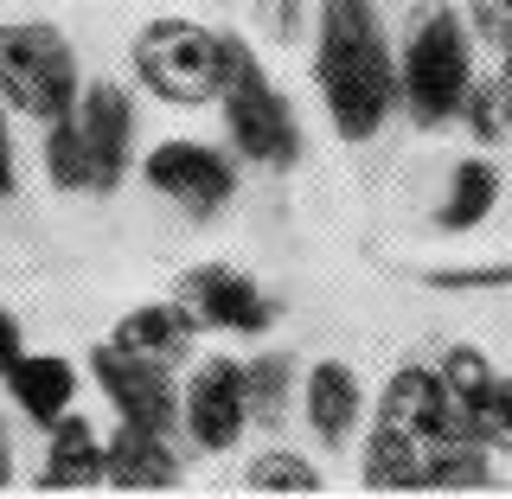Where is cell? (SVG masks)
<instances>
[{"label": "cell", "mask_w": 512, "mask_h": 499, "mask_svg": "<svg viewBox=\"0 0 512 499\" xmlns=\"http://www.w3.org/2000/svg\"><path fill=\"white\" fill-rule=\"evenodd\" d=\"M314 84L340 141H372L397 109V52L384 39L378 0L314 7Z\"/></svg>", "instance_id": "1"}, {"label": "cell", "mask_w": 512, "mask_h": 499, "mask_svg": "<svg viewBox=\"0 0 512 499\" xmlns=\"http://www.w3.org/2000/svg\"><path fill=\"white\" fill-rule=\"evenodd\" d=\"M474 90V32L461 26L455 7H423L397 52V103L423 128H442L461 116Z\"/></svg>", "instance_id": "2"}, {"label": "cell", "mask_w": 512, "mask_h": 499, "mask_svg": "<svg viewBox=\"0 0 512 499\" xmlns=\"http://www.w3.org/2000/svg\"><path fill=\"white\" fill-rule=\"evenodd\" d=\"M218 109H224V135H231L237 160H250V167H276V173L301 160L295 109H288V96L276 90V77L263 71V58H256L237 32H231V64H224Z\"/></svg>", "instance_id": "3"}, {"label": "cell", "mask_w": 512, "mask_h": 499, "mask_svg": "<svg viewBox=\"0 0 512 499\" xmlns=\"http://www.w3.org/2000/svg\"><path fill=\"white\" fill-rule=\"evenodd\" d=\"M77 90H84V64L77 45L52 20H7L0 26V103L20 109L32 122L71 116Z\"/></svg>", "instance_id": "4"}, {"label": "cell", "mask_w": 512, "mask_h": 499, "mask_svg": "<svg viewBox=\"0 0 512 499\" xmlns=\"http://www.w3.org/2000/svg\"><path fill=\"white\" fill-rule=\"evenodd\" d=\"M128 64H135L141 90H154L160 103H218L224 90V64H231V32L192 26V20H148L128 45Z\"/></svg>", "instance_id": "5"}, {"label": "cell", "mask_w": 512, "mask_h": 499, "mask_svg": "<svg viewBox=\"0 0 512 499\" xmlns=\"http://www.w3.org/2000/svg\"><path fill=\"white\" fill-rule=\"evenodd\" d=\"M141 180L148 192L173 199L186 218H218L237 199V154L212 148V141H160L141 154Z\"/></svg>", "instance_id": "6"}, {"label": "cell", "mask_w": 512, "mask_h": 499, "mask_svg": "<svg viewBox=\"0 0 512 499\" xmlns=\"http://www.w3.org/2000/svg\"><path fill=\"white\" fill-rule=\"evenodd\" d=\"M180 429L192 436L199 455H231L250 429V391H244V365L212 352L186 372L180 391Z\"/></svg>", "instance_id": "7"}, {"label": "cell", "mask_w": 512, "mask_h": 499, "mask_svg": "<svg viewBox=\"0 0 512 499\" xmlns=\"http://www.w3.org/2000/svg\"><path fill=\"white\" fill-rule=\"evenodd\" d=\"M90 372H96V391L116 410V423H141V429H160V436L180 423V391H173L160 359H141V352H122L103 340L90 352Z\"/></svg>", "instance_id": "8"}, {"label": "cell", "mask_w": 512, "mask_h": 499, "mask_svg": "<svg viewBox=\"0 0 512 499\" xmlns=\"http://www.w3.org/2000/svg\"><path fill=\"white\" fill-rule=\"evenodd\" d=\"M180 308L199 320V327L244 333V340H256V333L276 327V301H269L244 269H231V263H192L180 276Z\"/></svg>", "instance_id": "9"}, {"label": "cell", "mask_w": 512, "mask_h": 499, "mask_svg": "<svg viewBox=\"0 0 512 499\" xmlns=\"http://www.w3.org/2000/svg\"><path fill=\"white\" fill-rule=\"evenodd\" d=\"M71 122L84 135V154H90V192H116L128 160H135V96L122 84H84L71 103Z\"/></svg>", "instance_id": "10"}, {"label": "cell", "mask_w": 512, "mask_h": 499, "mask_svg": "<svg viewBox=\"0 0 512 499\" xmlns=\"http://www.w3.org/2000/svg\"><path fill=\"white\" fill-rule=\"evenodd\" d=\"M442 378V410H448V436L480 442V448H500V423H493V397H500V372L487 365L480 346H455L436 365Z\"/></svg>", "instance_id": "11"}, {"label": "cell", "mask_w": 512, "mask_h": 499, "mask_svg": "<svg viewBox=\"0 0 512 499\" xmlns=\"http://www.w3.org/2000/svg\"><path fill=\"white\" fill-rule=\"evenodd\" d=\"M372 429H384V436H397V442H416V448L442 442L448 436V410H442L436 365H397V372L384 378Z\"/></svg>", "instance_id": "12"}, {"label": "cell", "mask_w": 512, "mask_h": 499, "mask_svg": "<svg viewBox=\"0 0 512 499\" xmlns=\"http://www.w3.org/2000/svg\"><path fill=\"white\" fill-rule=\"evenodd\" d=\"M103 480L116 493H173L180 487V455L160 429L141 423H116L103 442Z\"/></svg>", "instance_id": "13"}, {"label": "cell", "mask_w": 512, "mask_h": 499, "mask_svg": "<svg viewBox=\"0 0 512 499\" xmlns=\"http://www.w3.org/2000/svg\"><path fill=\"white\" fill-rule=\"evenodd\" d=\"M301 384V410H308V429L320 436V448H346L352 429L365 423V391H359V372L346 359H314Z\"/></svg>", "instance_id": "14"}, {"label": "cell", "mask_w": 512, "mask_h": 499, "mask_svg": "<svg viewBox=\"0 0 512 499\" xmlns=\"http://www.w3.org/2000/svg\"><path fill=\"white\" fill-rule=\"evenodd\" d=\"M0 378H7V397L20 404V416L39 423V429H52L58 416L77 404V384H84L64 352H20Z\"/></svg>", "instance_id": "15"}, {"label": "cell", "mask_w": 512, "mask_h": 499, "mask_svg": "<svg viewBox=\"0 0 512 499\" xmlns=\"http://www.w3.org/2000/svg\"><path fill=\"white\" fill-rule=\"evenodd\" d=\"M39 487L45 493L103 487V436H96L84 416L64 410L58 423H52V442H45V461H39Z\"/></svg>", "instance_id": "16"}, {"label": "cell", "mask_w": 512, "mask_h": 499, "mask_svg": "<svg viewBox=\"0 0 512 499\" xmlns=\"http://www.w3.org/2000/svg\"><path fill=\"white\" fill-rule=\"evenodd\" d=\"M192 320L180 301H141V308H128L116 320V333H109V346H122V352H141V359H160V365H173L180 352L192 346Z\"/></svg>", "instance_id": "17"}, {"label": "cell", "mask_w": 512, "mask_h": 499, "mask_svg": "<svg viewBox=\"0 0 512 499\" xmlns=\"http://www.w3.org/2000/svg\"><path fill=\"white\" fill-rule=\"evenodd\" d=\"M500 205V173H493V160H461L455 173H448V192H442V205H436V231L448 237H461V231H474V224H487V212Z\"/></svg>", "instance_id": "18"}, {"label": "cell", "mask_w": 512, "mask_h": 499, "mask_svg": "<svg viewBox=\"0 0 512 499\" xmlns=\"http://www.w3.org/2000/svg\"><path fill=\"white\" fill-rule=\"evenodd\" d=\"M327 480H320V468L308 455H256L250 468H244V493H288V499H308V493H320Z\"/></svg>", "instance_id": "19"}, {"label": "cell", "mask_w": 512, "mask_h": 499, "mask_svg": "<svg viewBox=\"0 0 512 499\" xmlns=\"http://www.w3.org/2000/svg\"><path fill=\"white\" fill-rule=\"evenodd\" d=\"M45 173H52L58 192H90V154H84V135H77L71 116L45 122Z\"/></svg>", "instance_id": "20"}, {"label": "cell", "mask_w": 512, "mask_h": 499, "mask_svg": "<svg viewBox=\"0 0 512 499\" xmlns=\"http://www.w3.org/2000/svg\"><path fill=\"white\" fill-rule=\"evenodd\" d=\"M244 391H250V416L256 423H282L288 391H295V365L282 352H263L256 365H244Z\"/></svg>", "instance_id": "21"}, {"label": "cell", "mask_w": 512, "mask_h": 499, "mask_svg": "<svg viewBox=\"0 0 512 499\" xmlns=\"http://www.w3.org/2000/svg\"><path fill=\"white\" fill-rule=\"evenodd\" d=\"M442 295H480V288H512V263H480V269H429L423 276Z\"/></svg>", "instance_id": "22"}, {"label": "cell", "mask_w": 512, "mask_h": 499, "mask_svg": "<svg viewBox=\"0 0 512 499\" xmlns=\"http://www.w3.org/2000/svg\"><path fill=\"white\" fill-rule=\"evenodd\" d=\"M468 20L493 52H512V0H468Z\"/></svg>", "instance_id": "23"}, {"label": "cell", "mask_w": 512, "mask_h": 499, "mask_svg": "<svg viewBox=\"0 0 512 499\" xmlns=\"http://www.w3.org/2000/svg\"><path fill=\"white\" fill-rule=\"evenodd\" d=\"M20 186V148H13V122H7V103H0V199Z\"/></svg>", "instance_id": "24"}, {"label": "cell", "mask_w": 512, "mask_h": 499, "mask_svg": "<svg viewBox=\"0 0 512 499\" xmlns=\"http://www.w3.org/2000/svg\"><path fill=\"white\" fill-rule=\"evenodd\" d=\"M20 352H26V327H20V314H13V308H0V372H7Z\"/></svg>", "instance_id": "25"}, {"label": "cell", "mask_w": 512, "mask_h": 499, "mask_svg": "<svg viewBox=\"0 0 512 499\" xmlns=\"http://www.w3.org/2000/svg\"><path fill=\"white\" fill-rule=\"evenodd\" d=\"M493 103H500V128L512 135V52H500V84H493Z\"/></svg>", "instance_id": "26"}, {"label": "cell", "mask_w": 512, "mask_h": 499, "mask_svg": "<svg viewBox=\"0 0 512 499\" xmlns=\"http://www.w3.org/2000/svg\"><path fill=\"white\" fill-rule=\"evenodd\" d=\"M493 423H500V442H512V378H500V397H493Z\"/></svg>", "instance_id": "27"}, {"label": "cell", "mask_w": 512, "mask_h": 499, "mask_svg": "<svg viewBox=\"0 0 512 499\" xmlns=\"http://www.w3.org/2000/svg\"><path fill=\"white\" fill-rule=\"evenodd\" d=\"M13 487V436H7V416H0V493Z\"/></svg>", "instance_id": "28"}]
</instances>
